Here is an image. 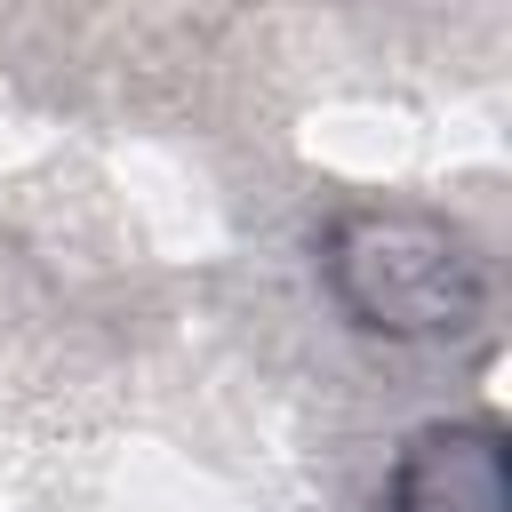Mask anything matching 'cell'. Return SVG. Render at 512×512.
<instances>
[{
	"label": "cell",
	"instance_id": "cell-1",
	"mask_svg": "<svg viewBox=\"0 0 512 512\" xmlns=\"http://www.w3.org/2000/svg\"><path fill=\"white\" fill-rule=\"evenodd\" d=\"M328 296L352 328L392 344H440L472 336L488 312V264L480 248L424 208H352L328 224L320 248Z\"/></svg>",
	"mask_w": 512,
	"mask_h": 512
},
{
	"label": "cell",
	"instance_id": "cell-2",
	"mask_svg": "<svg viewBox=\"0 0 512 512\" xmlns=\"http://www.w3.org/2000/svg\"><path fill=\"white\" fill-rule=\"evenodd\" d=\"M384 512H512L504 432L488 416H440L408 432L384 480Z\"/></svg>",
	"mask_w": 512,
	"mask_h": 512
}]
</instances>
